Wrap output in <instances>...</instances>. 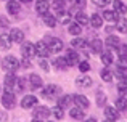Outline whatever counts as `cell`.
I'll return each instance as SVG.
<instances>
[{
    "mask_svg": "<svg viewBox=\"0 0 127 122\" xmlns=\"http://www.w3.org/2000/svg\"><path fill=\"white\" fill-rule=\"evenodd\" d=\"M2 66H3V69H5V71H8V72H15L16 69L19 68V61L16 60L15 56L8 55V56H5V58H3Z\"/></svg>",
    "mask_w": 127,
    "mask_h": 122,
    "instance_id": "cell-1",
    "label": "cell"
},
{
    "mask_svg": "<svg viewBox=\"0 0 127 122\" xmlns=\"http://www.w3.org/2000/svg\"><path fill=\"white\" fill-rule=\"evenodd\" d=\"M45 44H47V47H48L50 53H60V51L63 50V47H64V45H63V40H60L58 37H50Z\"/></svg>",
    "mask_w": 127,
    "mask_h": 122,
    "instance_id": "cell-2",
    "label": "cell"
},
{
    "mask_svg": "<svg viewBox=\"0 0 127 122\" xmlns=\"http://www.w3.org/2000/svg\"><path fill=\"white\" fill-rule=\"evenodd\" d=\"M15 95L11 93V90H5L2 95V104L5 109H11L13 106H15Z\"/></svg>",
    "mask_w": 127,
    "mask_h": 122,
    "instance_id": "cell-3",
    "label": "cell"
},
{
    "mask_svg": "<svg viewBox=\"0 0 127 122\" xmlns=\"http://www.w3.org/2000/svg\"><path fill=\"white\" fill-rule=\"evenodd\" d=\"M21 53H23V58H28V60L34 58L35 56V47H34V44L24 42L23 47H21Z\"/></svg>",
    "mask_w": 127,
    "mask_h": 122,
    "instance_id": "cell-4",
    "label": "cell"
},
{
    "mask_svg": "<svg viewBox=\"0 0 127 122\" xmlns=\"http://www.w3.org/2000/svg\"><path fill=\"white\" fill-rule=\"evenodd\" d=\"M60 92H61V88L58 87V85H47L45 88H43V92H42V95H43V98H55V97H58L60 95Z\"/></svg>",
    "mask_w": 127,
    "mask_h": 122,
    "instance_id": "cell-5",
    "label": "cell"
},
{
    "mask_svg": "<svg viewBox=\"0 0 127 122\" xmlns=\"http://www.w3.org/2000/svg\"><path fill=\"white\" fill-rule=\"evenodd\" d=\"M35 104H37V98L34 97V95H24L21 100V108L23 109H31V108H34Z\"/></svg>",
    "mask_w": 127,
    "mask_h": 122,
    "instance_id": "cell-6",
    "label": "cell"
},
{
    "mask_svg": "<svg viewBox=\"0 0 127 122\" xmlns=\"http://www.w3.org/2000/svg\"><path fill=\"white\" fill-rule=\"evenodd\" d=\"M35 47V55H39V56H42V58H47L50 55V50H48V47H47V44L45 42H37V44L34 45Z\"/></svg>",
    "mask_w": 127,
    "mask_h": 122,
    "instance_id": "cell-7",
    "label": "cell"
},
{
    "mask_svg": "<svg viewBox=\"0 0 127 122\" xmlns=\"http://www.w3.org/2000/svg\"><path fill=\"white\" fill-rule=\"evenodd\" d=\"M8 35H10V39H11V42H16V44H21V42L24 40V32L18 27H13Z\"/></svg>",
    "mask_w": 127,
    "mask_h": 122,
    "instance_id": "cell-8",
    "label": "cell"
},
{
    "mask_svg": "<svg viewBox=\"0 0 127 122\" xmlns=\"http://www.w3.org/2000/svg\"><path fill=\"white\" fill-rule=\"evenodd\" d=\"M16 80H18V77H16L13 72H8V74L5 75V80H3V84H5V90H11V88H15Z\"/></svg>",
    "mask_w": 127,
    "mask_h": 122,
    "instance_id": "cell-9",
    "label": "cell"
},
{
    "mask_svg": "<svg viewBox=\"0 0 127 122\" xmlns=\"http://www.w3.org/2000/svg\"><path fill=\"white\" fill-rule=\"evenodd\" d=\"M34 117L35 119H45V117H50V109L47 106H35Z\"/></svg>",
    "mask_w": 127,
    "mask_h": 122,
    "instance_id": "cell-10",
    "label": "cell"
},
{
    "mask_svg": "<svg viewBox=\"0 0 127 122\" xmlns=\"http://www.w3.org/2000/svg\"><path fill=\"white\" fill-rule=\"evenodd\" d=\"M48 10H50L48 0H37L35 2V11L39 15H45V13H48Z\"/></svg>",
    "mask_w": 127,
    "mask_h": 122,
    "instance_id": "cell-11",
    "label": "cell"
},
{
    "mask_svg": "<svg viewBox=\"0 0 127 122\" xmlns=\"http://www.w3.org/2000/svg\"><path fill=\"white\" fill-rule=\"evenodd\" d=\"M68 66H76L79 63V55L76 53V50H68L66 51V56H64Z\"/></svg>",
    "mask_w": 127,
    "mask_h": 122,
    "instance_id": "cell-12",
    "label": "cell"
},
{
    "mask_svg": "<svg viewBox=\"0 0 127 122\" xmlns=\"http://www.w3.org/2000/svg\"><path fill=\"white\" fill-rule=\"evenodd\" d=\"M6 11H8L10 15H18V13L21 11V5H19L18 0H10V2H6Z\"/></svg>",
    "mask_w": 127,
    "mask_h": 122,
    "instance_id": "cell-13",
    "label": "cell"
},
{
    "mask_svg": "<svg viewBox=\"0 0 127 122\" xmlns=\"http://www.w3.org/2000/svg\"><path fill=\"white\" fill-rule=\"evenodd\" d=\"M29 84H31V90H37V88L42 87V77L37 74H31L29 75Z\"/></svg>",
    "mask_w": 127,
    "mask_h": 122,
    "instance_id": "cell-14",
    "label": "cell"
},
{
    "mask_svg": "<svg viewBox=\"0 0 127 122\" xmlns=\"http://www.w3.org/2000/svg\"><path fill=\"white\" fill-rule=\"evenodd\" d=\"M105 116L109 121H116V119H119V111L116 109V106H106L105 108Z\"/></svg>",
    "mask_w": 127,
    "mask_h": 122,
    "instance_id": "cell-15",
    "label": "cell"
},
{
    "mask_svg": "<svg viewBox=\"0 0 127 122\" xmlns=\"http://www.w3.org/2000/svg\"><path fill=\"white\" fill-rule=\"evenodd\" d=\"M72 101H74L72 95H63V97L58 100V106L64 109V108H69V106H71V104H72Z\"/></svg>",
    "mask_w": 127,
    "mask_h": 122,
    "instance_id": "cell-16",
    "label": "cell"
},
{
    "mask_svg": "<svg viewBox=\"0 0 127 122\" xmlns=\"http://www.w3.org/2000/svg\"><path fill=\"white\" fill-rule=\"evenodd\" d=\"M76 85L81 87V88H87V87L92 85V79H90L89 75H81V77L76 79Z\"/></svg>",
    "mask_w": 127,
    "mask_h": 122,
    "instance_id": "cell-17",
    "label": "cell"
},
{
    "mask_svg": "<svg viewBox=\"0 0 127 122\" xmlns=\"http://www.w3.org/2000/svg\"><path fill=\"white\" fill-rule=\"evenodd\" d=\"M56 18H58V21L61 24H68L71 21V13L64 11V10H60V11H56Z\"/></svg>",
    "mask_w": 127,
    "mask_h": 122,
    "instance_id": "cell-18",
    "label": "cell"
},
{
    "mask_svg": "<svg viewBox=\"0 0 127 122\" xmlns=\"http://www.w3.org/2000/svg\"><path fill=\"white\" fill-rule=\"evenodd\" d=\"M101 18L106 19V21H109V23H116L119 19V16H118V13H116L114 10H105Z\"/></svg>",
    "mask_w": 127,
    "mask_h": 122,
    "instance_id": "cell-19",
    "label": "cell"
},
{
    "mask_svg": "<svg viewBox=\"0 0 127 122\" xmlns=\"http://www.w3.org/2000/svg\"><path fill=\"white\" fill-rule=\"evenodd\" d=\"M72 98H74L76 106H79L81 109H85V108H89V100H87L84 95H76V97H72Z\"/></svg>",
    "mask_w": 127,
    "mask_h": 122,
    "instance_id": "cell-20",
    "label": "cell"
},
{
    "mask_svg": "<svg viewBox=\"0 0 127 122\" xmlns=\"http://www.w3.org/2000/svg\"><path fill=\"white\" fill-rule=\"evenodd\" d=\"M0 47H2L3 50L11 48V39H10L8 34H2V35H0Z\"/></svg>",
    "mask_w": 127,
    "mask_h": 122,
    "instance_id": "cell-21",
    "label": "cell"
},
{
    "mask_svg": "<svg viewBox=\"0 0 127 122\" xmlns=\"http://www.w3.org/2000/svg\"><path fill=\"white\" fill-rule=\"evenodd\" d=\"M69 114H71V117H72V119H76V121H81V119H84V109H81L79 106H76V108H71Z\"/></svg>",
    "mask_w": 127,
    "mask_h": 122,
    "instance_id": "cell-22",
    "label": "cell"
},
{
    "mask_svg": "<svg viewBox=\"0 0 127 122\" xmlns=\"http://www.w3.org/2000/svg\"><path fill=\"white\" fill-rule=\"evenodd\" d=\"M113 5H114V11L118 13V15H126L127 13V6L121 2V0H114Z\"/></svg>",
    "mask_w": 127,
    "mask_h": 122,
    "instance_id": "cell-23",
    "label": "cell"
},
{
    "mask_svg": "<svg viewBox=\"0 0 127 122\" xmlns=\"http://www.w3.org/2000/svg\"><path fill=\"white\" fill-rule=\"evenodd\" d=\"M74 16H76V23H77V24H81V26H87V24H89V16H87L85 13L77 11Z\"/></svg>",
    "mask_w": 127,
    "mask_h": 122,
    "instance_id": "cell-24",
    "label": "cell"
},
{
    "mask_svg": "<svg viewBox=\"0 0 127 122\" xmlns=\"http://www.w3.org/2000/svg\"><path fill=\"white\" fill-rule=\"evenodd\" d=\"M90 48H92L93 53H101V50H103V42L100 40V39H95V40L90 42Z\"/></svg>",
    "mask_w": 127,
    "mask_h": 122,
    "instance_id": "cell-25",
    "label": "cell"
},
{
    "mask_svg": "<svg viewBox=\"0 0 127 122\" xmlns=\"http://www.w3.org/2000/svg\"><path fill=\"white\" fill-rule=\"evenodd\" d=\"M105 44L108 45L109 48H118L119 45H121V42H119V37H116V35H109V37L106 39Z\"/></svg>",
    "mask_w": 127,
    "mask_h": 122,
    "instance_id": "cell-26",
    "label": "cell"
},
{
    "mask_svg": "<svg viewBox=\"0 0 127 122\" xmlns=\"http://www.w3.org/2000/svg\"><path fill=\"white\" fill-rule=\"evenodd\" d=\"M43 16V23H45V26H48V27H55L56 26V18L53 15H48V13H45Z\"/></svg>",
    "mask_w": 127,
    "mask_h": 122,
    "instance_id": "cell-27",
    "label": "cell"
},
{
    "mask_svg": "<svg viewBox=\"0 0 127 122\" xmlns=\"http://www.w3.org/2000/svg\"><path fill=\"white\" fill-rule=\"evenodd\" d=\"M71 45H72V48H85L87 47V40L85 39H81V37H76V39H72Z\"/></svg>",
    "mask_w": 127,
    "mask_h": 122,
    "instance_id": "cell-28",
    "label": "cell"
},
{
    "mask_svg": "<svg viewBox=\"0 0 127 122\" xmlns=\"http://www.w3.org/2000/svg\"><path fill=\"white\" fill-rule=\"evenodd\" d=\"M118 24H116V27H118V31L121 32V34H127V19L126 18H121L118 19Z\"/></svg>",
    "mask_w": 127,
    "mask_h": 122,
    "instance_id": "cell-29",
    "label": "cell"
},
{
    "mask_svg": "<svg viewBox=\"0 0 127 122\" xmlns=\"http://www.w3.org/2000/svg\"><path fill=\"white\" fill-rule=\"evenodd\" d=\"M101 63L105 66H111L113 63V55L111 51H101Z\"/></svg>",
    "mask_w": 127,
    "mask_h": 122,
    "instance_id": "cell-30",
    "label": "cell"
},
{
    "mask_svg": "<svg viewBox=\"0 0 127 122\" xmlns=\"http://www.w3.org/2000/svg\"><path fill=\"white\" fill-rule=\"evenodd\" d=\"M90 24H92L93 27H101L103 18L100 15H92V16H90Z\"/></svg>",
    "mask_w": 127,
    "mask_h": 122,
    "instance_id": "cell-31",
    "label": "cell"
},
{
    "mask_svg": "<svg viewBox=\"0 0 127 122\" xmlns=\"http://www.w3.org/2000/svg\"><path fill=\"white\" fill-rule=\"evenodd\" d=\"M50 114H53L55 119H63V117H64V111H63V108H60V106L52 108V109H50Z\"/></svg>",
    "mask_w": 127,
    "mask_h": 122,
    "instance_id": "cell-32",
    "label": "cell"
},
{
    "mask_svg": "<svg viewBox=\"0 0 127 122\" xmlns=\"http://www.w3.org/2000/svg\"><path fill=\"white\" fill-rule=\"evenodd\" d=\"M68 31H69V34H71V35H76V37H77V35L82 32V27H81V24L74 23V24H71V26H69V29H68Z\"/></svg>",
    "mask_w": 127,
    "mask_h": 122,
    "instance_id": "cell-33",
    "label": "cell"
},
{
    "mask_svg": "<svg viewBox=\"0 0 127 122\" xmlns=\"http://www.w3.org/2000/svg\"><path fill=\"white\" fill-rule=\"evenodd\" d=\"M100 75H101V79H103L105 82H111V80H113V72L109 71L108 68H105V69H103V71L100 72Z\"/></svg>",
    "mask_w": 127,
    "mask_h": 122,
    "instance_id": "cell-34",
    "label": "cell"
},
{
    "mask_svg": "<svg viewBox=\"0 0 127 122\" xmlns=\"http://www.w3.org/2000/svg\"><path fill=\"white\" fill-rule=\"evenodd\" d=\"M64 5H66V0H53L52 8L55 11H60V10H64Z\"/></svg>",
    "mask_w": 127,
    "mask_h": 122,
    "instance_id": "cell-35",
    "label": "cell"
},
{
    "mask_svg": "<svg viewBox=\"0 0 127 122\" xmlns=\"http://www.w3.org/2000/svg\"><path fill=\"white\" fill-rule=\"evenodd\" d=\"M116 109L118 111H124V109H127V100H124V98H118L116 100Z\"/></svg>",
    "mask_w": 127,
    "mask_h": 122,
    "instance_id": "cell-36",
    "label": "cell"
},
{
    "mask_svg": "<svg viewBox=\"0 0 127 122\" xmlns=\"http://www.w3.org/2000/svg\"><path fill=\"white\" fill-rule=\"evenodd\" d=\"M105 103H106V95L103 92H96V104L101 108V106H105Z\"/></svg>",
    "mask_w": 127,
    "mask_h": 122,
    "instance_id": "cell-37",
    "label": "cell"
},
{
    "mask_svg": "<svg viewBox=\"0 0 127 122\" xmlns=\"http://www.w3.org/2000/svg\"><path fill=\"white\" fill-rule=\"evenodd\" d=\"M55 66L58 69H66L68 68V63H66L64 58H56V61H55Z\"/></svg>",
    "mask_w": 127,
    "mask_h": 122,
    "instance_id": "cell-38",
    "label": "cell"
},
{
    "mask_svg": "<svg viewBox=\"0 0 127 122\" xmlns=\"http://www.w3.org/2000/svg\"><path fill=\"white\" fill-rule=\"evenodd\" d=\"M87 5V0H72V6L76 10H82Z\"/></svg>",
    "mask_w": 127,
    "mask_h": 122,
    "instance_id": "cell-39",
    "label": "cell"
},
{
    "mask_svg": "<svg viewBox=\"0 0 127 122\" xmlns=\"http://www.w3.org/2000/svg\"><path fill=\"white\" fill-rule=\"evenodd\" d=\"M118 66H119V69H127V56H119Z\"/></svg>",
    "mask_w": 127,
    "mask_h": 122,
    "instance_id": "cell-40",
    "label": "cell"
},
{
    "mask_svg": "<svg viewBox=\"0 0 127 122\" xmlns=\"http://www.w3.org/2000/svg\"><path fill=\"white\" fill-rule=\"evenodd\" d=\"M118 53H119V56H127V45L126 44H121L118 47Z\"/></svg>",
    "mask_w": 127,
    "mask_h": 122,
    "instance_id": "cell-41",
    "label": "cell"
},
{
    "mask_svg": "<svg viewBox=\"0 0 127 122\" xmlns=\"http://www.w3.org/2000/svg\"><path fill=\"white\" fill-rule=\"evenodd\" d=\"M79 69H81V72H87V71H90V64H89V61H81V63H79Z\"/></svg>",
    "mask_w": 127,
    "mask_h": 122,
    "instance_id": "cell-42",
    "label": "cell"
},
{
    "mask_svg": "<svg viewBox=\"0 0 127 122\" xmlns=\"http://www.w3.org/2000/svg\"><path fill=\"white\" fill-rule=\"evenodd\" d=\"M95 5H98V6H106L108 3H111L113 0H92Z\"/></svg>",
    "mask_w": 127,
    "mask_h": 122,
    "instance_id": "cell-43",
    "label": "cell"
},
{
    "mask_svg": "<svg viewBox=\"0 0 127 122\" xmlns=\"http://www.w3.org/2000/svg\"><path fill=\"white\" fill-rule=\"evenodd\" d=\"M118 92L121 95H126L127 93V84H124V82H122V84H119L118 85Z\"/></svg>",
    "mask_w": 127,
    "mask_h": 122,
    "instance_id": "cell-44",
    "label": "cell"
},
{
    "mask_svg": "<svg viewBox=\"0 0 127 122\" xmlns=\"http://www.w3.org/2000/svg\"><path fill=\"white\" fill-rule=\"evenodd\" d=\"M16 84H18V90H24V87H26V82H24V79H18L16 80Z\"/></svg>",
    "mask_w": 127,
    "mask_h": 122,
    "instance_id": "cell-45",
    "label": "cell"
},
{
    "mask_svg": "<svg viewBox=\"0 0 127 122\" xmlns=\"http://www.w3.org/2000/svg\"><path fill=\"white\" fill-rule=\"evenodd\" d=\"M8 19L5 18V16H0V27H8Z\"/></svg>",
    "mask_w": 127,
    "mask_h": 122,
    "instance_id": "cell-46",
    "label": "cell"
},
{
    "mask_svg": "<svg viewBox=\"0 0 127 122\" xmlns=\"http://www.w3.org/2000/svg\"><path fill=\"white\" fill-rule=\"evenodd\" d=\"M19 66H23V68H26V69H28V68H31V61H29L28 60V58H23V61H21V64H19Z\"/></svg>",
    "mask_w": 127,
    "mask_h": 122,
    "instance_id": "cell-47",
    "label": "cell"
},
{
    "mask_svg": "<svg viewBox=\"0 0 127 122\" xmlns=\"http://www.w3.org/2000/svg\"><path fill=\"white\" fill-rule=\"evenodd\" d=\"M40 68L43 69V71H48V69H50L48 61H47V60H40Z\"/></svg>",
    "mask_w": 127,
    "mask_h": 122,
    "instance_id": "cell-48",
    "label": "cell"
},
{
    "mask_svg": "<svg viewBox=\"0 0 127 122\" xmlns=\"http://www.w3.org/2000/svg\"><path fill=\"white\" fill-rule=\"evenodd\" d=\"M0 122H6V113H0Z\"/></svg>",
    "mask_w": 127,
    "mask_h": 122,
    "instance_id": "cell-49",
    "label": "cell"
},
{
    "mask_svg": "<svg viewBox=\"0 0 127 122\" xmlns=\"http://www.w3.org/2000/svg\"><path fill=\"white\" fill-rule=\"evenodd\" d=\"M85 122H96V121H95V119H93V117H90V119H87Z\"/></svg>",
    "mask_w": 127,
    "mask_h": 122,
    "instance_id": "cell-50",
    "label": "cell"
},
{
    "mask_svg": "<svg viewBox=\"0 0 127 122\" xmlns=\"http://www.w3.org/2000/svg\"><path fill=\"white\" fill-rule=\"evenodd\" d=\"M18 2H24V3H29V2H32V0H18Z\"/></svg>",
    "mask_w": 127,
    "mask_h": 122,
    "instance_id": "cell-51",
    "label": "cell"
},
{
    "mask_svg": "<svg viewBox=\"0 0 127 122\" xmlns=\"http://www.w3.org/2000/svg\"><path fill=\"white\" fill-rule=\"evenodd\" d=\"M32 122H42V119H34Z\"/></svg>",
    "mask_w": 127,
    "mask_h": 122,
    "instance_id": "cell-52",
    "label": "cell"
},
{
    "mask_svg": "<svg viewBox=\"0 0 127 122\" xmlns=\"http://www.w3.org/2000/svg\"><path fill=\"white\" fill-rule=\"evenodd\" d=\"M105 122H114V121H109V119H106V121H105Z\"/></svg>",
    "mask_w": 127,
    "mask_h": 122,
    "instance_id": "cell-53",
    "label": "cell"
}]
</instances>
